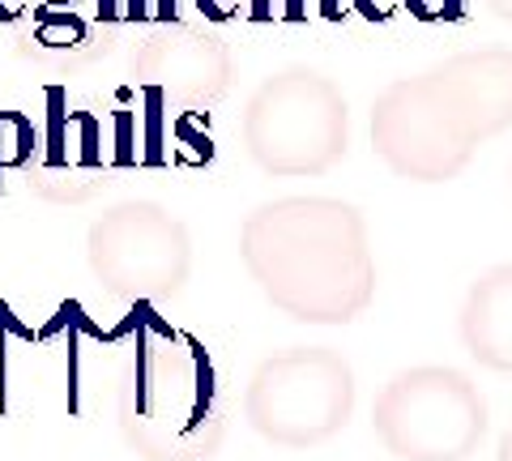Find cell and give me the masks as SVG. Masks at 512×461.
<instances>
[{"instance_id": "cell-14", "label": "cell", "mask_w": 512, "mask_h": 461, "mask_svg": "<svg viewBox=\"0 0 512 461\" xmlns=\"http://www.w3.org/2000/svg\"><path fill=\"white\" fill-rule=\"evenodd\" d=\"M495 461H512V427L500 436V453H495Z\"/></svg>"}, {"instance_id": "cell-6", "label": "cell", "mask_w": 512, "mask_h": 461, "mask_svg": "<svg viewBox=\"0 0 512 461\" xmlns=\"http://www.w3.org/2000/svg\"><path fill=\"white\" fill-rule=\"evenodd\" d=\"M372 427L397 461H470L491 415L487 397L457 368H406L380 389Z\"/></svg>"}, {"instance_id": "cell-9", "label": "cell", "mask_w": 512, "mask_h": 461, "mask_svg": "<svg viewBox=\"0 0 512 461\" xmlns=\"http://www.w3.org/2000/svg\"><path fill=\"white\" fill-rule=\"evenodd\" d=\"M47 99H52V120L35 137L26 188L56 205H82L107 184L103 120L94 111H64L60 90H52Z\"/></svg>"}, {"instance_id": "cell-3", "label": "cell", "mask_w": 512, "mask_h": 461, "mask_svg": "<svg viewBox=\"0 0 512 461\" xmlns=\"http://www.w3.org/2000/svg\"><path fill=\"white\" fill-rule=\"evenodd\" d=\"M244 150L274 180L325 176L350 150L342 86L312 65L269 73L244 107Z\"/></svg>"}, {"instance_id": "cell-10", "label": "cell", "mask_w": 512, "mask_h": 461, "mask_svg": "<svg viewBox=\"0 0 512 461\" xmlns=\"http://www.w3.org/2000/svg\"><path fill=\"white\" fill-rule=\"evenodd\" d=\"M423 77L474 141H487L495 133L512 129V52L508 47L444 56L431 69H423Z\"/></svg>"}, {"instance_id": "cell-12", "label": "cell", "mask_w": 512, "mask_h": 461, "mask_svg": "<svg viewBox=\"0 0 512 461\" xmlns=\"http://www.w3.org/2000/svg\"><path fill=\"white\" fill-rule=\"evenodd\" d=\"M461 346L483 368L512 376V265H495L466 291L457 316Z\"/></svg>"}, {"instance_id": "cell-2", "label": "cell", "mask_w": 512, "mask_h": 461, "mask_svg": "<svg viewBox=\"0 0 512 461\" xmlns=\"http://www.w3.org/2000/svg\"><path fill=\"white\" fill-rule=\"evenodd\" d=\"M116 423L137 461H214L231 427L227 380L197 333L141 338L116 389Z\"/></svg>"}, {"instance_id": "cell-4", "label": "cell", "mask_w": 512, "mask_h": 461, "mask_svg": "<svg viewBox=\"0 0 512 461\" xmlns=\"http://www.w3.org/2000/svg\"><path fill=\"white\" fill-rule=\"evenodd\" d=\"M355 415V372L329 346L269 355L244 389V419L278 449H316Z\"/></svg>"}, {"instance_id": "cell-11", "label": "cell", "mask_w": 512, "mask_h": 461, "mask_svg": "<svg viewBox=\"0 0 512 461\" xmlns=\"http://www.w3.org/2000/svg\"><path fill=\"white\" fill-rule=\"evenodd\" d=\"M120 43V26L107 13H82L69 5H39L30 30L18 39V56L52 73H77L107 60Z\"/></svg>"}, {"instance_id": "cell-5", "label": "cell", "mask_w": 512, "mask_h": 461, "mask_svg": "<svg viewBox=\"0 0 512 461\" xmlns=\"http://www.w3.org/2000/svg\"><path fill=\"white\" fill-rule=\"evenodd\" d=\"M86 265L99 291L120 304H171L192 278V235L167 205L116 201L90 222Z\"/></svg>"}, {"instance_id": "cell-1", "label": "cell", "mask_w": 512, "mask_h": 461, "mask_svg": "<svg viewBox=\"0 0 512 461\" xmlns=\"http://www.w3.org/2000/svg\"><path fill=\"white\" fill-rule=\"evenodd\" d=\"M239 257L282 316L355 325L376 299L367 218L342 197H278L244 218Z\"/></svg>"}, {"instance_id": "cell-13", "label": "cell", "mask_w": 512, "mask_h": 461, "mask_svg": "<svg viewBox=\"0 0 512 461\" xmlns=\"http://www.w3.org/2000/svg\"><path fill=\"white\" fill-rule=\"evenodd\" d=\"M483 5H487L491 18H500V22L512 26V0H483Z\"/></svg>"}, {"instance_id": "cell-8", "label": "cell", "mask_w": 512, "mask_h": 461, "mask_svg": "<svg viewBox=\"0 0 512 461\" xmlns=\"http://www.w3.org/2000/svg\"><path fill=\"white\" fill-rule=\"evenodd\" d=\"M128 69H133V82L146 86L154 99L197 111L222 103L235 77V60L231 43L214 26L167 22L137 43Z\"/></svg>"}, {"instance_id": "cell-7", "label": "cell", "mask_w": 512, "mask_h": 461, "mask_svg": "<svg viewBox=\"0 0 512 461\" xmlns=\"http://www.w3.org/2000/svg\"><path fill=\"white\" fill-rule=\"evenodd\" d=\"M478 141L461 129L423 73L397 77L372 103V150L397 180L448 184L470 167Z\"/></svg>"}]
</instances>
